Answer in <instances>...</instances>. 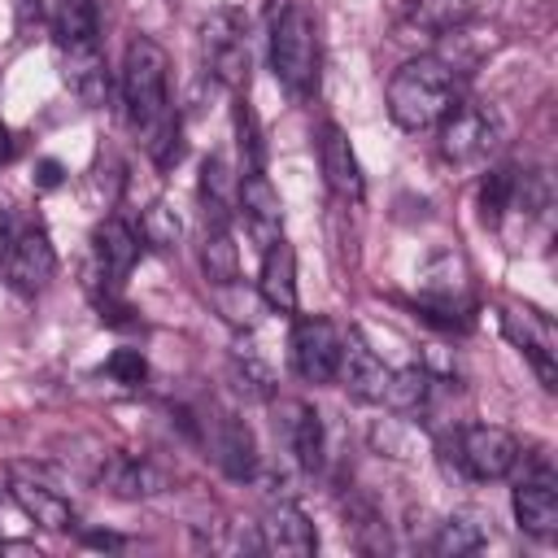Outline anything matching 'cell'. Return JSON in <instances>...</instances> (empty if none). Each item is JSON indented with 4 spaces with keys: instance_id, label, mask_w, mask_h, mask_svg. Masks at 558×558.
Returning <instances> with one entry per match:
<instances>
[{
    "instance_id": "6",
    "label": "cell",
    "mask_w": 558,
    "mask_h": 558,
    "mask_svg": "<svg viewBox=\"0 0 558 558\" xmlns=\"http://www.w3.org/2000/svg\"><path fill=\"white\" fill-rule=\"evenodd\" d=\"M445 453H453L458 471L466 480H506L519 466V440L506 427L493 423H475V427H458L445 440Z\"/></svg>"
},
{
    "instance_id": "22",
    "label": "cell",
    "mask_w": 558,
    "mask_h": 558,
    "mask_svg": "<svg viewBox=\"0 0 558 558\" xmlns=\"http://www.w3.org/2000/svg\"><path fill=\"white\" fill-rule=\"evenodd\" d=\"M196 192H201V218H205V227H227L231 222V209H235L240 183L231 179V170H227L222 157H205L201 187Z\"/></svg>"
},
{
    "instance_id": "14",
    "label": "cell",
    "mask_w": 558,
    "mask_h": 558,
    "mask_svg": "<svg viewBox=\"0 0 558 558\" xmlns=\"http://www.w3.org/2000/svg\"><path fill=\"white\" fill-rule=\"evenodd\" d=\"M96 484H100V493H109V497L135 501V497H157V493H166L170 475H166L157 462L140 458V453H109V458L100 462V471H96Z\"/></svg>"
},
{
    "instance_id": "11",
    "label": "cell",
    "mask_w": 558,
    "mask_h": 558,
    "mask_svg": "<svg viewBox=\"0 0 558 558\" xmlns=\"http://www.w3.org/2000/svg\"><path fill=\"white\" fill-rule=\"evenodd\" d=\"M52 270H57V253H52L48 231L44 227L13 231L9 253H4V279H9V288L22 292V296H35V292L48 288Z\"/></svg>"
},
{
    "instance_id": "29",
    "label": "cell",
    "mask_w": 558,
    "mask_h": 558,
    "mask_svg": "<svg viewBox=\"0 0 558 558\" xmlns=\"http://www.w3.org/2000/svg\"><path fill=\"white\" fill-rule=\"evenodd\" d=\"M179 235H183V222H179V214H174L170 205L153 201V205L140 214V240H144V244H153V248H174Z\"/></svg>"
},
{
    "instance_id": "36",
    "label": "cell",
    "mask_w": 558,
    "mask_h": 558,
    "mask_svg": "<svg viewBox=\"0 0 558 558\" xmlns=\"http://www.w3.org/2000/svg\"><path fill=\"white\" fill-rule=\"evenodd\" d=\"M83 541L96 545V549H118V545H122V536H113V532H87Z\"/></svg>"
},
{
    "instance_id": "9",
    "label": "cell",
    "mask_w": 558,
    "mask_h": 558,
    "mask_svg": "<svg viewBox=\"0 0 558 558\" xmlns=\"http://www.w3.org/2000/svg\"><path fill=\"white\" fill-rule=\"evenodd\" d=\"M344 331L331 318H296L292 327V366L305 384H336Z\"/></svg>"
},
{
    "instance_id": "24",
    "label": "cell",
    "mask_w": 558,
    "mask_h": 558,
    "mask_svg": "<svg viewBox=\"0 0 558 558\" xmlns=\"http://www.w3.org/2000/svg\"><path fill=\"white\" fill-rule=\"evenodd\" d=\"M471 17H475V0H410V9H405V22L427 35L462 31Z\"/></svg>"
},
{
    "instance_id": "2",
    "label": "cell",
    "mask_w": 558,
    "mask_h": 558,
    "mask_svg": "<svg viewBox=\"0 0 558 558\" xmlns=\"http://www.w3.org/2000/svg\"><path fill=\"white\" fill-rule=\"evenodd\" d=\"M458 100V70L445 57H414L388 78V113L401 131H432Z\"/></svg>"
},
{
    "instance_id": "33",
    "label": "cell",
    "mask_w": 558,
    "mask_h": 558,
    "mask_svg": "<svg viewBox=\"0 0 558 558\" xmlns=\"http://www.w3.org/2000/svg\"><path fill=\"white\" fill-rule=\"evenodd\" d=\"M13 13H17V35L31 39L35 26H39V17H44V4L39 0H13Z\"/></svg>"
},
{
    "instance_id": "3",
    "label": "cell",
    "mask_w": 558,
    "mask_h": 558,
    "mask_svg": "<svg viewBox=\"0 0 558 558\" xmlns=\"http://www.w3.org/2000/svg\"><path fill=\"white\" fill-rule=\"evenodd\" d=\"M270 65L292 96L318 87V17L301 0H283L270 13Z\"/></svg>"
},
{
    "instance_id": "5",
    "label": "cell",
    "mask_w": 558,
    "mask_h": 558,
    "mask_svg": "<svg viewBox=\"0 0 558 558\" xmlns=\"http://www.w3.org/2000/svg\"><path fill=\"white\" fill-rule=\"evenodd\" d=\"M436 126H440V157L453 166H480L501 144V118L480 100H458Z\"/></svg>"
},
{
    "instance_id": "18",
    "label": "cell",
    "mask_w": 558,
    "mask_h": 558,
    "mask_svg": "<svg viewBox=\"0 0 558 558\" xmlns=\"http://www.w3.org/2000/svg\"><path fill=\"white\" fill-rule=\"evenodd\" d=\"M9 493H13V501H17L39 527H48V532H74V527H78V510L70 506V497L57 493L52 484L26 475L22 466H13V484H9Z\"/></svg>"
},
{
    "instance_id": "35",
    "label": "cell",
    "mask_w": 558,
    "mask_h": 558,
    "mask_svg": "<svg viewBox=\"0 0 558 558\" xmlns=\"http://www.w3.org/2000/svg\"><path fill=\"white\" fill-rule=\"evenodd\" d=\"M13 148H17V140H13V131H9L4 122H0V170H4L9 161H13Z\"/></svg>"
},
{
    "instance_id": "26",
    "label": "cell",
    "mask_w": 558,
    "mask_h": 558,
    "mask_svg": "<svg viewBox=\"0 0 558 558\" xmlns=\"http://www.w3.org/2000/svg\"><path fill=\"white\" fill-rule=\"evenodd\" d=\"M201 270H205V279L214 288L240 279V248L231 240V227H205V235H201Z\"/></svg>"
},
{
    "instance_id": "15",
    "label": "cell",
    "mask_w": 558,
    "mask_h": 558,
    "mask_svg": "<svg viewBox=\"0 0 558 558\" xmlns=\"http://www.w3.org/2000/svg\"><path fill=\"white\" fill-rule=\"evenodd\" d=\"M318 170H323L331 196H340V201H362L366 179H362V166H357V153H353L349 135H344L336 122H323V131H318Z\"/></svg>"
},
{
    "instance_id": "13",
    "label": "cell",
    "mask_w": 558,
    "mask_h": 558,
    "mask_svg": "<svg viewBox=\"0 0 558 558\" xmlns=\"http://www.w3.org/2000/svg\"><path fill=\"white\" fill-rule=\"evenodd\" d=\"M235 209L244 214L248 235L270 248L275 240H283V201L275 192V183L262 170H244L240 174V192H235Z\"/></svg>"
},
{
    "instance_id": "12",
    "label": "cell",
    "mask_w": 558,
    "mask_h": 558,
    "mask_svg": "<svg viewBox=\"0 0 558 558\" xmlns=\"http://www.w3.org/2000/svg\"><path fill=\"white\" fill-rule=\"evenodd\" d=\"M275 432L283 440V449L296 458L301 471H318L323 466V453H327V436H323V418L310 401H279L275 405Z\"/></svg>"
},
{
    "instance_id": "32",
    "label": "cell",
    "mask_w": 558,
    "mask_h": 558,
    "mask_svg": "<svg viewBox=\"0 0 558 558\" xmlns=\"http://www.w3.org/2000/svg\"><path fill=\"white\" fill-rule=\"evenodd\" d=\"M105 375H113L118 384L135 388V384H144V379H148V357H144L140 349H113V353H109V362H105Z\"/></svg>"
},
{
    "instance_id": "17",
    "label": "cell",
    "mask_w": 558,
    "mask_h": 558,
    "mask_svg": "<svg viewBox=\"0 0 558 558\" xmlns=\"http://www.w3.org/2000/svg\"><path fill=\"white\" fill-rule=\"evenodd\" d=\"M140 231H131L122 218H105V222H96V231H92V275H100V279H109V283H122L126 275H131V266L140 262Z\"/></svg>"
},
{
    "instance_id": "8",
    "label": "cell",
    "mask_w": 558,
    "mask_h": 558,
    "mask_svg": "<svg viewBox=\"0 0 558 558\" xmlns=\"http://www.w3.org/2000/svg\"><path fill=\"white\" fill-rule=\"evenodd\" d=\"M514 519L536 541L558 536V480L549 458H527V471L514 484Z\"/></svg>"
},
{
    "instance_id": "7",
    "label": "cell",
    "mask_w": 558,
    "mask_h": 558,
    "mask_svg": "<svg viewBox=\"0 0 558 558\" xmlns=\"http://www.w3.org/2000/svg\"><path fill=\"white\" fill-rule=\"evenodd\" d=\"M501 327L510 336V344L532 362L536 379L554 392L558 388V327L549 314L532 310V305H519V301H506L501 305Z\"/></svg>"
},
{
    "instance_id": "16",
    "label": "cell",
    "mask_w": 558,
    "mask_h": 558,
    "mask_svg": "<svg viewBox=\"0 0 558 558\" xmlns=\"http://www.w3.org/2000/svg\"><path fill=\"white\" fill-rule=\"evenodd\" d=\"M388 366H384V357L362 340V336H344V349H340V371H336V379L344 384V392L353 397V401H366V405H375V401H384V388H388Z\"/></svg>"
},
{
    "instance_id": "30",
    "label": "cell",
    "mask_w": 558,
    "mask_h": 558,
    "mask_svg": "<svg viewBox=\"0 0 558 558\" xmlns=\"http://www.w3.org/2000/svg\"><path fill=\"white\" fill-rule=\"evenodd\" d=\"M235 144L248 170H262V131H257V113L244 100V92H235Z\"/></svg>"
},
{
    "instance_id": "4",
    "label": "cell",
    "mask_w": 558,
    "mask_h": 558,
    "mask_svg": "<svg viewBox=\"0 0 558 558\" xmlns=\"http://www.w3.org/2000/svg\"><path fill=\"white\" fill-rule=\"evenodd\" d=\"M201 52H205L209 74L222 87H231V92H244L248 87L253 52H248V22H244V13H235V9L209 13L201 22Z\"/></svg>"
},
{
    "instance_id": "25",
    "label": "cell",
    "mask_w": 558,
    "mask_h": 558,
    "mask_svg": "<svg viewBox=\"0 0 558 558\" xmlns=\"http://www.w3.org/2000/svg\"><path fill=\"white\" fill-rule=\"evenodd\" d=\"M484 519L475 514V510H458V514H449L440 527H436V536H432V554L436 558H462V554H475L480 545H484Z\"/></svg>"
},
{
    "instance_id": "1",
    "label": "cell",
    "mask_w": 558,
    "mask_h": 558,
    "mask_svg": "<svg viewBox=\"0 0 558 558\" xmlns=\"http://www.w3.org/2000/svg\"><path fill=\"white\" fill-rule=\"evenodd\" d=\"M122 105L126 122L148 148V157L170 170L183 157V131L170 109V57L157 39L135 35L122 57Z\"/></svg>"
},
{
    "instance_id": "28",
    "label": "cell",
    "mask_w": 558,
    "mask_h": 558,
    "mask_svg": "<svg viewBox=\"0 0 558 558\" xmlns=\"http://www.w3.org/2000/svg\"><path fill=\"white\" fill-rule=\"evenodd\" d=\"M514 183H519L514 166H493L484 174V183H480V222L484 227H501V218L514 205Z\"/></svg>"
},
{
    "instance_id": "31",
    "label": "cell",
    "mask_w": 558,
    "mask_h": 558,
    "mask_svg": "<svg viewBox=\"0 0 558 558\" xmlns=\"http://www.w3.org/2000/svg\"><path fill=\"white\" fill-rule=\"evenodd\" d=\"M231 371H235V388L240 392H248V397H270V366L253 353V349H235V357H231Z\"/></svg>"
},
{
    "instance_id": "34",
    "label": "cell",
    "mask_w": 558,
    "mask_h": 558,
    "mask_svg": "<svg viewBox=\"0 0 558 558\" xmlns=\"http://www.w3.org/2000/svg\"><path fill=\"white\" fill-rule=\"evenodd\" d=\"M35 187L39 192H52V187H61V179H65V170H61V161H52V157H44L39 166H35Z\"/></svg>"
},
{
    "instance_id": "27",
    "label": "cell",
    "mask_w": 558,
    "mask_h": 558,
    "mask_svg": "<svg viewBox=\"0 0 558 558\" xmlns=\"http://www.w3.org/2000/svg\"><path fill=\"white\" fill-rule=\"evenodd\" d=\"M432 371L427 366H401L388 375V388H384V405L397 410V414H418L427 401H432Z\"/></svg>"
},
{
    "instance_id": "37",
    "label": "cell",
    "mask_w": 558,
    "mask_h": 558,
    "mask_svg": "<svg viewBox=\"0 0 558 558\" xmlns=\"http://www.w3.org/2000/svg\"><path fill=\"white\" fill-rule=\"evenodd\" d=\"M9 240H13V227H9V214L0 205V266H4V253H9Z\"/></svg>"
},
{
    "instance_id": "21",
    "label": "cell",
    "mask_w": 558,
    "mask_h": 558,
    "mask_svg": "<svg viewBox=\"0 0 558 558\" xmlns=\"http://www.w3.org/2000/svg\"><path fill=\"white\" fill-rule=\"evenodd\" d=\"M52 35H57V52L61 57L100 48V13H96V0H57Z\"/></svg>"
},
{
    "instance_id": "20",
    "label": "cell",
    "mask_w": 558,
    "mask_h": 558,
    "mask_svg": "<svg viewBox=\"0 0 558 558\" xmlns=\"http://www.w3.org/2000/svg\"><path fill=\"white\" fill-rule=\"evenodd\" d=\"M262 275H257V292L270 310L292 314L296 310V253L288 240H275L270 248H262Z\"/></svg>"
},
{
    "instance_id": "10",
    "label": "cell",
    "mask_w": 558,
    "mask_h": 558,
    "mask_svg": "<svg viewBox=\"0 0 558 558\" xmlns=\"http://www.w3.org/2000/svg\"><path fill=\"white\" fill-rule=\"evenodd\" d=\"M196 440H205L209 458H214L231 480L257 475V440H253V432H248L244 418L214 410L209 418H196Z\"/></svg>"
},
{
    "instance_id": "19",
    "label": "cell",
    "mask_w": 558,
    "mask_h": 558,
    "mask_svg": "<svg viewBox=\"0 0 558 558\" xmlns=\"http://www.w3.org/2000/svg\"><path fill=\"white\" fill-rule=\"evenodd\" d=\"M257 541H262L266 554H288V558H310L318 549L314 523L292 501H279V506L266 510V519L257 523Z\"/></svg>"
},
{
    "instance_id": "23",
    "label": "cell",
    "mask_w": 558,
    "mask_h": 558,
    "mask_svg": "<svg viewBox=\"0 0 558 558\" xmlns=\"http://www.w3.org/2000/svg\"><path fill=\"white\" fill-rule=\"evenodd\" d=\"M61 74H65V87H70L87 109H100V105L109 100V65H105L100 48L61 57Z\"/></svg>"
}]
</instances>
